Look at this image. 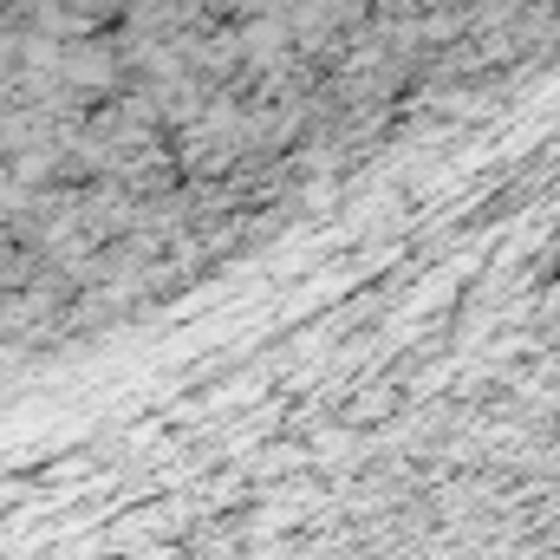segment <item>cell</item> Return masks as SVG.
I'll use <instances>...</instances> for the list:
<instances>
[{
  "label": "cell",
  "mask_w": 560,
  "mask_h": 560,
  "mask_svg": "<svg viewBox=\"0 0 560 560\" xmlns=\"http://www.w3.org/2000/svg\"><path fill=\"white\" fill-rule=\"evenodd\" d=\"M365 13H372V0H293L280 20H287L293 52L319 72V66H332V59H346V52L359 46Z\"/></svg>",
  "instance_id": "cell-1"
}]
</instances>
